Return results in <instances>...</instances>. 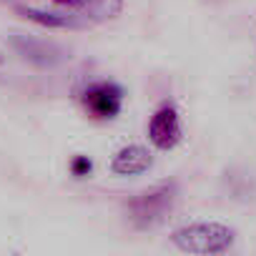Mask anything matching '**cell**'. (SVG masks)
Returning a JSON list of instances; mask_svg holds the SVG:
<instances>
[{
  "mask_svg": "<svg viewBox=\"0 0 256 256\" xmlns=\"http://www.w3.org/2000/svg\"><path fill=\"white\" fill-rule=\"evenodd\" d=\"M176 201H178V184L176 181H161V184L136 194L126 204V214H128V221L134 224V228L148 231V228H156L158 224H164L168 218Z\"/></svg>",
  "mask_w": 256,
  "mask_h": 256,
  "instance_id": "6da1fadb",
  "label": "cell"
},
{
  "mask_svg": "<svg viewBox=\"0 0 256 256\" xmlns=\"http://www.w3.org/2000/svg\"><path fill=\"white\" fill-rule=\"evenodd\" d=\"M236 241V231L226 224H216V221H196V224H186L174 228L171 234V244L178 251L186 254H201V256H216V254H226Z\"/></svg>",
  "mask_w": 256,
  "mask_h": 256,
  "instance_id": "7a4b0ae2",
  "label": "cell"
},
{
  "mask_svg": "<svg viewBox=\"0 0 256 256\" xmlns=\"http://www.w3.org/2000/svg\"><path fill=\"white\" fill-rule=\"evenodd\" d=\"M8 46L13 48V53L20 60H26L28 66L40 68V70L58 68V66H63L70 58L68 50L60 43L48 40V38H36V36H28V33H10L8 36Z\"/></svg>",
  "mask_w": 256,
  "mask_h": 256,
  "instance_id": "3957f363",
  "label": "cell"
},
{
  "mask_svg": "<svg viewBox=\"0 0 256 256\" xmlns=\"http://www.w3.org/2000/svg\"><path fill=\"white\" fill-rule=\"evenodd\" d=\"M80 103L83 108L98 118V120H110L120 113L123 108V88L113 80H98L83 88L80 93Z\"/></svg>",
  "mask_w": 256,
  "mask_h": 256,
  "instance_id": "277c9868",
  "label": "cell"
},
{
  "mask_svg": "<svg viewBox=\"0 0 256 256\" xmlns=\"http://www.w3.org/2000/svg\"><path fill=\"white\" fill-rule=\"evenodd\" d=\"M181 118L174 103H164L148 120V141L158 151H171L181 144Z\"/></svg>",
  "mask_w": 256,
  "mask_h": 256,
  "instance_id": "5b68a950",
  "label": "cell"
},
{
  "mask_svg": "<svg viewBox=\"0 0 256 256\" xmlns=\"http://www.w3.org/2000/svg\"><path fill=\"white\" fill-rule=\"evenodd\" d=\"M16 13H20L26 20L36 23V26H43V28H53V30H80V28H88L90 20L80 13H53V10H38V8H26V6H18Z\"/></svg>",
  "mask_w": 256,
  "mask_h": 256,
  "instance_id": "8992f818",
  "label": "cell"
},
{
  "mask_svg": "<svg viewBox=\"0 0 256 256\" xmlns=\"http://www.w3.org/2000/svg\"><path fill=\"white\" fill-rule=\"evenodd\" d=\"M154 166V156L148 148L131 144L123 146L120 151H116V156L110 158V174L116 176H141Z\"/></svg>",
  "mask_w": 256,
  "mask_h": 256,
  "instance_id": "52a82bcc",
  "label": "cell"
},
{
  "mask_svg": "<svg viewBox=\"0 0 256 256\" xmlns=\"http://www.w3.org/2000/svg\"><path fill=\"white\" fill-rule=\"evenodd\" d=\"M53 3L66 6V8L86 16L90 23H96V20H110L123 8V0H53Z\"/></svg>",
  "mask_w": 256,
  "mask_h": 256,
  "instance_id": "ba28073f",
  "label": "cell"
},
{
  "mask_svg": "<svg viewBox=\"0 0 256 256\" xmlns=\"http://www.w3.org/2000/svg\"><path fill=\"white\" fill-rule=\"evenodd\" d=\"M90 171H93V161H90L88 156H76V158L70 161V174H73L76 178H86Z\"/></svg>",
  "mask_w": 256,
  "mask_h": 256,
  "instance_id": "9c48e42d",
  "label": "cell"
}]
</instances>
